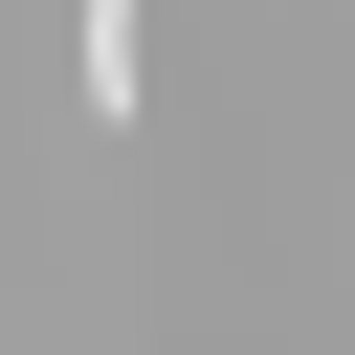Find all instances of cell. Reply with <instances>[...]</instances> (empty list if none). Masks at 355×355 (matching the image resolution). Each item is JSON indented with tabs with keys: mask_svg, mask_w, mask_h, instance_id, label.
Masks as SVG:
<instances>
[{
	"mask_svg": "<svg viewBox=\"0 0 355 355\" xmlns=\"http://www.w3.org/2000/svg\"><path fill=\"white\" fill-rule=\"evenodd\" d=\"M133 67H155V0H89V111L133 133Z\"/></svg>",
	"mask_w": 355,
	"mask_h": 355,
	"instance_id": "cell-1",
	"label": "cell"
}]
</instances>
